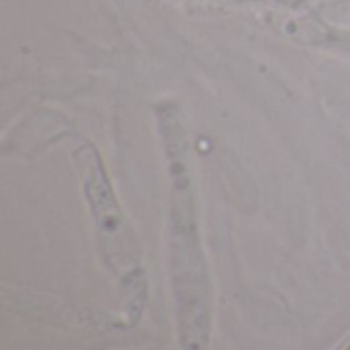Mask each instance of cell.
I'll return each mask as SVG.
<instances>
[{"instance_id": "1", "label": "cell", "mask_w": 350, "mask_h": 350, "mask_svg": "<svg viewBox=\"0 0 350 350\" xmlns=\"http://www.w3.org/2000/svg\"><path fill=\"white\" fill-rule=\"evenodd\" d=\"M347 350H350V347H349V349H347Z\"/></svg>"}]
</instances>
